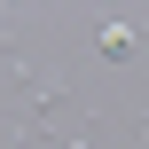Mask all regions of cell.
<instances>
[{
  "label": "cell",
  "mask_w": 149,
  "mask_h": 149,
  "mask_svg": "<svg viewBox=\"0 0 149 149\" xmlns=\"http://www.w3.org/2000/svg\"><path fill=\"white\" fill-rule=\"evenodd\" d=\"M102 55H110V63H134V55H141V31H134V24H102Z\"/></svg>",
  "instance_id": "1"
},
{
  "label": "cell",
  "mask_w": 149,
  "mask_h": 149,
  "mask_svg": "<svg viewBox=\"0 0 149 149\" xmlns=\"http://www.w3.org/2000/svg\"><path fill=\"white\" fill-rule=\"evenodd\" d=\"M47 149H86V134H71V141H47Z\"/></svg>",
  "instance_id": "2"
}]
</instances>
